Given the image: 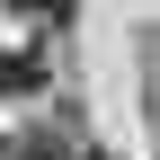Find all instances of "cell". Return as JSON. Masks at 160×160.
Returning <instances> with one entry per match:
<instances>
[{"label": "cell", "instance_id": "obj_1", "mask_svg": "<svg viewBox=\"0 0 160 160\" xmlns=\"http://www.w3.org/2000/svg\"><path fill=\"white\" fill-rule=\"evenodd\" d=\"M36 80H45L36 53H0V89H36Z\"/></svg>", "mask_w": 160, "mask_h": 160}, {"label": "cell", "instance_id": "obj_2", "mask_svg": "<svg viewBox=\"0 0 160 160\" xmlns=\"http://www.w3.org/2000/svg\"><path fill=\"white\" fill-rule=\"evenodd\" d=\"M9 9H27V18H71V0H9Z\"/></svg>", "mask_w": 160, "mask_h": 160}, {"label": "cell", "instance_id": "obj_3", "mask_svg": "<svg viewBox=\"0 0 160 160\" xmlns=\"http://www.w3.org/2000/svg\"><path fill=\"white\" fill-rule=\"evenodd\" d=\"M53 160H107V151H71V142H53Z\"/></svg>", "mask_w": 160, "mask_h": 160}]
</instances>
